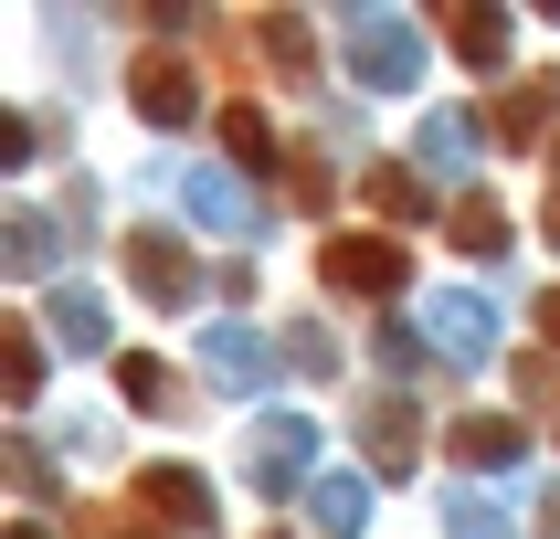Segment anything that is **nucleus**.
I'll return each instance as SVG.
<instances>
[{
    "mask_svg": "<svg viewBox=\"0 0 560 539\" xmlns=\"http://www.w3.org/2000/svg\"><path fill=\"white\" fill-rule=\"evenodd\" d=\"M550 244H560V201H550Z\"/></svg>",
    "mask_w": 560,
    "mask_h": 539,
    "instance_id": "nucleus-14",
    "label": "nucleus"
},
{
    "mask_svg": "<svg viewBox=\"0 0 560 539\" xmlns=\"http://www.w3.org/2000/svg\"><path fill=\"white\" fill-rule=\"evenodd\" d=\"M138 507H149V518H170V529H201V518H212V497H201L190 476H149V487H138Z\"/></svg>",
    "mask_w": 560,
    "mask_h": 539,
    "instance_id": "nucleus-7",
    "label": "nucleus"
},
{
    "mask_svg": "<svg viewBox=\"0 0 560 539\" xmlns=\"http://www.w3.org/2000/svg\"><path fill=\"white\" fill-rule=\"evenodd\" d=\"M434 32H455V54H476V63H498V54H508V22H498V11H466V0H444Z\"/></svg>",
    "mask_w": 560,
    "mask_h": 539,
    "instance_id": "nucleus-5",
    "label": "nucleus"
},
{
    "mask_svg": "<svg viewBox=\"0 0 560 539\" xmlns=\"http://www.w3.org/2000/svg\"><path fill=\"white\" fill-rule=\"evenodd\" d=\"M550 74H529V85L518 95H498V106H487V138H508V149H539V117H550Z\"/></svg>",
    "mask_w": 560,
    "mask_h": 539,
    "instance_id": "nucleus-4",
    "label": "nucleus"
},
{
    "mask_svg": "<svg viewBox=\"0 0 560 539\" xmlns=\"http://www.w3.org/2000/svg\"><path fill=\"white\" fill-rule=\"evenodd\" d=\"M360 201H371V212H392V222H423V180H412V169H392V159L360 180Z\"/></svg>",
    "mask_w": 560,
    "mask_h": 539,
    "instance_id": "nucleus-8",
    "label": "nucleus"
},
{
    "mask_svg": "<svg viewBox=\"0 0 560 539\" xmlns=\"http://www.w3.org/2000/svg\"><path fill=\"white\" fill-rule=\"evenodd\" d=\"M539 328H550V339H560V285H550V296H539Z\"/></svg>",
    "mask_w": 560,
    "mask_h": 539,
    "instance_id": "nucleus-13",
    "label": "nucleus"
},
{
    "mask_svg": "<svg viewBox=\"0 0 560 539\" xmlns=\"http://www.w3.org/2000/svg\"><path fill=\"white\" fill-rule=\"evenodd\" d=\"M498 455H518V423L508 412H466L455 423V466H498Z\"/></svg>",
    "mask_w": 560,
    "mask_h": 539,
    "instance_id": "nucleus-6",
    "label": "nucleus"
},
{
    "mask_svg": "<svg viewBox=\"0 0 560 539\" xmlns=\"http://www.w3.org/2000/svg\"><path fill=\"white\" fill-rule=\"evenodd\" d=\"M127 276H138V285L159 296V307H170V296L190 285V254L170 244V233H127Z\"/></svg>",
    "mask_w": 560,
    "mask_h": 539,
    "instance_id": "nucleus-3",
    "label": "nucleus"
},
{
    "mask_svg": "<svg viewBox=\"0 0 560 539\" xmlns=\"http://www.w3.org/2000/svg\"><path fill=\"white\" fill-rule=\"evenodd\" d=\"M444 233H455V254H498V244H508V212H498V201H455Z\"/></svg>",
    "mask_w": 560,
    "mask_h": 539,
    "instance_id": "nucleus-10",
    "label": "nucleus"
},
{
    "mask_svg": "<svg viewBox=\"0 0 560 539\" xmlns=\"http://www.w3.org/2000/svg\"><path fill=\"white\" fill-rule=\"evenodd\" d=\"M11 539H43V529H11Z\"/></svg>",
    "mask_w": 560,
    "mask_h": 539,
    "instance_id": "nucleus-15",
    "label": "nucleus"
},
{
    "mask_svg": "<svg viewBox=\"0 0 560 539\" xmlns=\"http://www.w3.org/2000/svg\"><path fill=\"white\" fill-rule=\"evenodd\" d=\"M265 54H276V74H317V54H307V22H285V11H265Z\"/></svg>",
    "mask_w": 560,
    "mask_h": 539,
    "instance_id": "nucleus-11",
    "label": "nucleus"
},
{
    "mask_svg": "<svg viewBox=\"0 0 560 539\" xmlns=\"http://www.w3.org/2000/svg\"><path fill=\"white\" fill-rule=\"evenodd\" d=\"M106 539H138V529H106Z\"/></svg>",
    "mask_w": 560,
    "mask_h": 539,
    "instance_id": "nucleus-16",
    "label": "nucleus"
},
{
    "mask_svg": "<svg viewBox=\"0 0 560 539\" xmlns=\"http://www.w3.org/2000/svg\"><path fill=\"white\" fill-rule=\"evenodd\" d=\"M222 149L244 159V169H265V159H276V127H265V106H222Z\"/></svg>",
    "mask_w": 560,
    "mask_h": 539,
    "instance_id": "nucleus-9",
    "label": "nucleus"
},
{
    "mask_svg": "<svg viewBox=\"0 0 560 539\" xmlns=\"http://www.w3.org/2000/svg\"><path fill=\"white\" fill-rule=\"evenodd\" d=\"M317 276L339 285V296H402L412 254L392 244V233H328V244H317Z\"/></svg>",
    "mask_w": 560,
    "mask_h": 539,
    "instance_id": "nucleus-1",
    "label": "nucleus"
},
{
    "mask_svg": "<svg viewBox=\"0 0 560 539\" xmlns=\"http://www.w3.org/2000/svg\"><path fill=\"white\" fill-rule=\"evenodd\" d=\"M127 95H138L149 127H190V63L180 54H138L127 63Z\"/></svg>",
    "mask_w": 560,
    "mask_h": 539,
    "instance_id": "nucleus-2",
    "label": "nucleus"
},
{
    "mask_svg": "<svg viewBox=\"0 0 560 539\" xmlns=\"http://www.w3.org/2000/svg\"><path fill=\"white\" fill-rule=\"evenodd\" d=\"M117 380H127V402H138V412H159V402H170V371H159L149 349H127V360H117Z\"/></svg>",
    "mask_w": 560,
    "mask_h": 539,
    "instance_id": "nucleus-12",
    "label": "nucleus"
}]
</instances>
